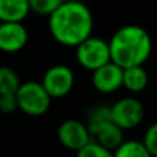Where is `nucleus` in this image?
Instances as JSON below:
<instances>
[{
	"mask_svg": "<svg viewBox=\"0 0 157 157\" xmlns=\"http://www.w3.org/2000/svg\"><path fill=\"white\" fill-rule=\"evenodd\" d=\"M48 29L57 43L65 47H77L91 37L94 29L92 13L84 3L65 0L48 17Z\"/></svg>",
	"mask_w": 157,
	"mask_h": 157,
	"instance_id": "f257e3e1",
	"label": "nucleus"
},
{
	"mask_svg": "<svg viewBox=\"0 0 157 157\" xmlns=\"http://www.w3.org/2000/svg\"><path fill=\"white\" fill-rule=\"evenodd\" d=\"M110 61L124 71L144 66L152 54V37L138 25H125L117 29L108 41Z\"/></svg>",
	"mask_w": 157,
	"mask_h": 157,
	"instance_id": "f03ea898",
	"label": "nucleus"
},
{
	"mask_svg": "<svg viewBox=\"0 0 157 157\" xmlns=\"http://www.w3.org/2000/svg\"><path fill=\"white\" fill-rule=\"evenodd\" d=\"M18 109L29 116H43L51 105V98L39 81L21 83L15 92Z\"/></svg>",
	"mask_w": 157,
	"mask_h": 157,
	"instance_id": "7ed1b4c3",
	"label": "nucleus"
},
{
	"mask_svg": "<svg viewBox=\"0 0 157 157\" xmlns=\"http://www.w3.org/2000/svg\"><path fill=\"white\" fill-rule=\"evenodd\" d=\"M76 59L80 66L87 71H97L103 65L112 62L109 44L101 37H88L76 47Z\"/></svg>",
	"mask_w": 157,
	"mask_h": 157,
	"instance_id": "20e7f679",
	"label": "nucleus"
},
{
	"mask_svg": "<svg viewBox=\"0 0 157 157\" xmlns=\"http://www.w3.org/2000/svg\"><path fill=\"white\" fill-rule=\"evenodd\" d=\"M112 121L123 131L135 128L142 123L145 117V108L136 98L125 97L116 101L110 106Z\"/></svg>",
	"mask_w": 157,
	"mask_h": 157,
	"instance_id": "39448f33",
	"label": "nucleus"
},
{
	"mask_svg": "<svg viewBox=\"0 0 157 157\" xmlns=\"http://www.w3.org/2000/svg\"><path fill=\"white\" fill-rule=\"evenodd\" d=\"M41 86L51 99L63 98L72 91L75 86V75L69 66L54 65L47 69L41 80Z\"/></svg>",
	"mask_w": 157,
	"mask_h": 157,
	"instance_id": "423d86ee",
	"label": "nucleus"
},
{
	"mask_svg": "<svg viewBox=\"0 0 157 157\" xmlns=\"http://www.w3.org/2000/svg\"><path fill=\"white\" fill-rule=\"evenodd\" d=\"M57 135L62 146L76 153L92 141V136L87 125L75 119H69L61 123Z\"/></svg>",
	"mask_w": 157,
	"mask_h": 157,
	"instance_id": "0eeeda50",
	"label": "nucleus"
},
{
	"mask_svg": "<svg viewBox=\"0 0 157 157\" xmlns=\"http://www.w3.org/2000/svg\"><path fill=\"white\" fill-rule=\"evenodd\" d=\"M26 28L22 22H0V51H21L28 43Z\"/></svg>",
	"mask_w": 157,
	"mask_h": 157,
	"instance_id": "6e6552de",
	"label": "nucleus"
},
{
	"mask_svg": "<svg viewBox=\"0 0 157 157\" xmlns=\"http://www.w3.org/2000/svg\"><path fill=\"white\" fill-rule=\"evenodd\" d=\"M92 86L102 94H112L123 87V69L116 63L109 62L92 72Z\"/></svg>",
	"mask_w": 157,
	"mask_h": 157,
	"instance_id": "1a4fd4ad",
	"label": "nucleus"
},
{
	"mask_svg": "<svg viewBox=\"0 0 157 157\" xmlns=\"http://www.w3.org/2000/svg\"><path fill=\"white\" fill-rule=\"evenodd\" d=\"M92 136L95 138L97 144H99L101 146H103L110 152H114L124 142V131L117 127L112 120L98 127L94 131Z\"/></svg>",
	"mask_w": 157,
	"mask_h": 157,
	"instance_id": "9d476101",
	"label": "nucleus"
},
{
	"mask_svg": "<svg viewBox=\"0 0 157 157\" xmlns=\"http://www.w3.org/2000/svg\"><path fill=\"white\" fill-rule=\"evenodd\" d=\"M29 13L28 0H0V22H22Z\"/></svg>",
	"mask_w": 157,
	"mask_h": 157,
	"instance_id": "9b49d317",
	"label": "nucleus"
},
{
	"mask_svg": "<svg viewBox=\"0 0 157 157\" xmlns=\"http://www.w3.org/2000/svg\"><path fill=\"white\" fill-rule=\"evenodd\" d=\"M149 76L144 66H135L123 71V87L130 92H141L147 87Z\"/></svg>",
	"mask_w": 157,
	"mask_h": 157,
	"instance_id": "f8f14e48",
	"label": "nucleus"
},
{
	"mask_svg": "<svg viewBox=\"0 0 157 157\" xmlns=\"http://www.w3.org/2000/svg\"><path fill=\"white\" fill-rule=\"evenodd\" d=\"M19 86L21 80L18 73L8 66H0V95L15 94Z\"/></svg>",
	"mask_w": 157,
	"mask_h": 157,
	"instance_id": "ddd939ff",
	"label": "nucleus"
},
{
	"mask_svg": "<svg viewBox=\"0 0 157 157\" xmlns=\"http://www.w3.org/2000/svg\"><path fill=\"white\" fill-rule=\"evenodd\" d=\"M113 157H152L139 141H124L113 152Z\"/></svg>",
	"mask_w": 157,
	"mask_h": 157,
	"instance_id": "4468645a",
	"label": "nucleus"
},
{
	"mask_svg": "<svg viewBox=\"0 0 157 157\" xmlns=\"http://www.w3.org/2000/svg\"><path fill=\"white\" fill-rule=\"evenodd\" d=\"M110 106H98V108L92 109L91 113L88 116V121H87V128H88L90 134H94V131L102 124L110 121Z\"/></svg>",
	"mask_w": 157,
	"mask_h": 157,
	"instance_id": "2eb2a0df",
	"label": "nucleus"
},
{
	"mask_svg": "<svg viewBox=\"0 0 157 157\" xmlns=\"http://www.w3.org/2000/svg\"><path fill=\"white\" fill-rule=\"evenodd\" d=\"M30 11L39 15H51L59 6L65 3V0H28Z\"/></svg>",
	"mask_w": 157,
	"mask_h": 157,
	"instance_id": "dca6fc26",
	"label": "nucleus"
},
{
	"mask_svg": "<svg viewBox=\"0 0 157 157\" xmlns=\"http://www.w3.org/2000/svg\"><path fill=\"white\" fill-rule=\"evenodd\" d=\"M76 157H113V152L105 149L95 141H91L87 146L78 150L76 153Z\"/></svg>",
	"mask_w": 157,
	"mask_h": 157,
	"instance_id": "f3484780",
	"label": "nucleus"
},
{
	"mask_svg": "<svg viewBox=\"0 0 157 157\" xmlns=\"http://www.w3.org/2000/svg\"><path fill=\"white\" fill-rule=\"evenodd\" d=\"M144 146L150 153L152 157H157V123L152 124L146 130L144 135V141H142Z\"/></svg>",
	"mask_w": 157,
	"mask_h": 157,
	"instance_id": "a211bd4d",
	"label": "nucleus"
},
{
	"mask_svg": "<svg viewBox=\"0 0 157 157\" xmlns=\"http://www.w3.org/2000/svg\"><path fill=\"white\" fill-rule=\"evenodd\" d=\"M15 110H18V102H17L15 94L0 95V112L10 114L14 113Z\"/></svg>",
	"mask_w": 157,
	"mask_h": 157,
	"instance_id": "6ab92c4d",
	"label": "nucleus"
}]
</instances>
